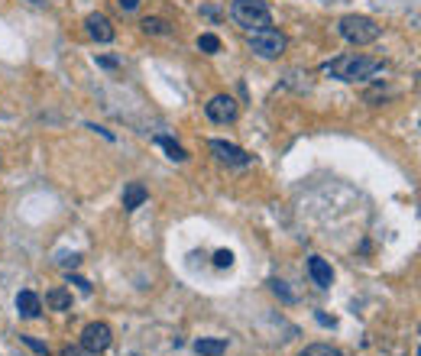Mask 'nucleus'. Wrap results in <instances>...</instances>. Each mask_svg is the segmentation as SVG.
I'll return each instance as SVG.
<instances>
[{"mask_svg":"<svg viewBox=\"0 0 421 356\" xmlns=\"http://www.w3.org/2000/svg\"><path fill=\"white\" fill-rule=\"evenodd\" d=\"M324 72L331 78H337V81H366L376 72H383V62L370 56H337L324 65Z\"/></svg>","mask_w":421,"mask_h":356,"instance_id":"1","label":"nucleus"},{"mask_svg":"<svg viewBox=\"0 0 421 356\" xmlns=\"http://www.w3.org/2000/svg\"><path fill=\"white\" fill-rule=\"evenodd\" d=\"M337 33H340L347 42H354V46H370V42H376V39L383 36V26H379L373 17L347 13V17H340V23H337Z\"/></svg>","mask_w":421,"mask_h":356,"instance_id":"2","label":"nucleus"},{"mask_svg":"<svg viewBox=\"0 0 421 356\" xmlns=\"http://www.w3.org/2000/svg\"><path fill=\"white\" fill-rule=\"evenodd\" d=\"M230 17H234V23L244 26L246 33L272 26V10L266 0H234V3H230Z\"/></svg>","mask_w":421,"mask_h":356,"instance_id":"3","label":"nucleus"},{"mask_svg":"<svg viewBox=\"0 0 421 356\" xmlns=\"http://www.w3.org/2000/svg\"><path fill=\"white\" fill-rule=\"evenodd\" d=\"M285 46H289V39L282 36L279 29H253L250 33V49L256 52L260 58H279L282 52H285Z\"/></svg>","mask_w":421,"mask_h":356,"instance_id":"4","label":"nucleus"},{"mask_svg":"<svg viewBox=\"0 0 421 356\" xmlns=\"http://www.w3.org/2000/svg\"><path fill=\"white\" fill-rule=\"evenodd\" d=\"M113 343V330L104 321H94L81 330V350L84 353H104Z\"/></svg>","mask_w":421,"mask_h":356,"instance_id":"5","label":"nucleus"},{"mask_svg":"<svg viewBox=\"0 0 421 356\" xmlns=\"http://www.w3.org/2000/svg\"><path fill=\"white\" fill-rule=\"evenodd\" d=\"M211 152H214L217 162H224V165H237V169H246V165H253L250 152H244L240 146H234V143L211 140Z\"/></svg>","mask_w":421,"mask_h":356,"instance_id":"6","label":"nucleus"},{"mask_svg":"<svg viewBox=\"0 0 421 356\" xmlns=\"http://www.w3.org/2000/svg\"><path fill=\"white\" fill-rule=\"evenodd\" d=\"M205 113H207V120H214V123H230L237 120V101L230 94H214L205 104Z\"/></svg>","mask_w":421,"mask_h":356,"instance_id":"7","label":"nucleus"},{"mask_svg":"<svg viewBox=\"0 0 421 356\" xmlns=\"http://www.w3.org/2000/svg\"><path fill=\"white\" fill-rule=\"evenodd\" d=\"M84 26H88V36L97 39V42H113V26H111V19L104 17V13H91V17L84 19Z\"/></svg>","mask_w":421,"mask_h":356,"instance_id":"8","label":"nucleus"},{"mask_svg":"<svg viewBox=\"0 0 421 356\" xmlns=\"http://www.w3.org/2000/svg\"><path fill=\"white\" fill-rule=\"evenodd\" d=\"M308 275L315 279L318 289H331V285H334V269H331L321 256H311V259H308Z\"/></svg>","mask_w":421,"mask_h":356,"instance_id":"9","label":"nucleus"},{"mask_svg":"<svg viewBox=\"0 0 421 356\" xmlns=\"http://www.w3.org/2000/svg\"><path fill=\"white\" fill-rule=\"evenodd\" d=\"M17 311H19V318L36 321L39 311H42V298H39L36 291H19L17 295Z\"/></svg>","mask_w":421,"mask_h":356,"instance_id":"10","label":"nucleus"},{"mask_svg":"<svg viewBox=\"0 0 421 356\" xmlns=\"http://www.w3.org/2000/svg\"><path fill=\"white\" fill-rule=\"evenodd\" d=\"M146 188L140 185V181H130V185L123 188V211H136V207H143V201H146Z\"/></svg>","mask_w":421,"mask_h":356,"instance_id":"11","label":"nucleus"},{"mask_svg":"<svg viewBox=\"0 0 421 356\" xmlns=\"http://www.w3.org/2000/svg\"><path fill=\"white\" fill-rule=\"evenodd\" d=\"M224 350H227V340H214V337L195 340V353H201V356H221Z\"/></svg>","mask_w":421,"mask_h":356,"instance_id":"12","label":"nucleus"},{"mask_svg":"<svg viewBox=\"0 0 421 356\" xmlns=\"http://www.w3.org/2000/svg\"><path fill=\"white\" fill-rule=\"evenodd\" d=\"M152 143H156V146H162V149L168 152V159H172V162H185V159H188V152L182 149V146H178L172 136H156Z\"/></svg>","mask_w":421,"mask_h":356,"instance_id":"13","label":"nucleus"},{"mask_svg":"<svg viewBox=\"0 0 421 356\" xmlns=\"http://www.w3.org/2000/svg\"><path fill=\"white\" fill-rule=\"evenodd\" d=\"M46 305H49V308H56V311H68V308H72V291L52 289V291L46 295Z\"/></svg>","mask_w":421,"mask_h":356,"instance_id":"14","label":"nucleus"},{"mask_svg":"<svg viewBox=\"0 0 421 356\" xmlns=\"http://www.w3.org/2000/svg\"><path fill=\"white\" fill-rule=\"evenodd\" d=\"M140 26H143V33H146V36H168V33H172V29H168V23L162 17H146Z\"/></svg>","mask_w":421,"mask_h":356,"instance_id":"15","label":"nucleus"},{"mask_svg":"<svg viewBox=\"0 0 421 356\" xmlns=\"http://www.w3.org/2000/svg\"><path fill=\"white\" fill-rule=\"evenodd\" d=\"M299 356H344L337 347H331V343H311V347H305Z\"/></svg>","mask_w":421,"mask_h":356,"instance_id":"16","label":"nucleus"},{"mask_svg":"<svg viewBox=\"0 0 421 356\" xmlns=\"http://www.w3.org/2000/svg\"><path fill=\"white\" fill-rule=\"evenodd\" d=\"M198 49L207 52V56H214V52H221V39H217L214 33H201V36H198Z\"/></svg>","mask_w":421,"mask_h":356,"instance_id":"17","label":"nucleus"},{"mask_svg":"<svg viewBox=\"0 0 421 356\" xmlns=\"http://www.w3.org/2000/svg\"><path fill=\"white\" fill-rule=\"evenodd\" d=\"M214 266H217V269H230V266H234V253H230V250H217Z\"/></svg>","mask_w":421,"mask_h":356,"instance_id":"18","label":"nucleus"},{"mask_svg":"<svg viewBox=\"0 0 421 356\" xmlns=\"http://www.w3.org/2000/svg\"><path fill=\"white\" fill-rule=\"evenodd\" d=\"M23 343H26L33 353H39V356H49V347L42 343V340H36V337H29V334H23Z\"/></svg>","mask_w":421,"mask_h":356,"instance_id":"19","label":"nucleus"},{"mask_svg":"<svg viewBox=\"0 0 421 356\" xmlns=\"http://www.w3.org/2000/svg\"><path fill=\"white\" fill-rule=\"evenodd\" d=\"M269 285H272V291H276V295H279V298H282V301H289V305H292V301H295V295H292V291H289V289H285V282H279V279H272V282H269Z\"/></svg>","mask_w":421,"mask_h":356,"instance_id":"20","label":"nucleus"},{"mask_svg":"<svg viewBox=\"0 0 421 356\" xmlns=\"http://www.w3.org/2000/svg\"><path fill=\"white\" fill-rule=\"evenodd\" d=\"M78 263H81V256L78 253H62L58 256V266H62V269H78Z\"/></svg>","mask_w":421,"mask_h":356,"instance_id":"21","label":"nucleus"},{"mask_svg":"<svg viewBox=\"0 0 421 356\" xmlns=\"http://www.w3.org/2000/svg\"><path fill=\"white\" fill-rule=\"evenodd\" d=\"M68 282H72V285H78V291H81V295H91V282H88V279H81V275H72V272H68Z\"/></svg>","mask_w":421,"mask_h":356,"instance_id":"22","label":"nucleus"},{"mask_svg":"<svg viewBox=\"0 0 421 356\" xmlns=\"http://www.w3.org/2000/svg\"><path fill=\"white\" fill-rule=\"evenodd\" d=\"M97 65H101V68H120V58H113V56H101V58H97Z\"/></svg>","mask_w":421,"mask_h":356,"instance_id":"23","label":"nucleus"},{"mask_svg":"<svg viewBox=\"0 0 421 356\" xmlns=\"http://www.w3.org/2000/svg\"><path fill=\"white\" fill-rule=\"evenodd\" d=\"M120 3V10H127V13H133V10L140 7V0H117Z\"/></svg>","mask_w":421,"mask_h":356,"instance_id":"24","label":"nucleus"},{"mask_svg":"<svg viewBox=\"0 0 421 356\" xmlns=\"http://www.w3.org/2000/svg\"><path fill=\"white\" fill-rule=\"evenodd\" d=\"M318 321L324 324V327H334V318H328V314H318Z\"/></svg>","mask_w":421,"mask_h":356,"instance_id":"25","label":"nucleus"},{"mask_svg":"<svg viewBox=\"0 0 421 356\" xmlns=\"http://www.w3.org/2000/svg\"><path fill=\"white\" fill-rule=\"evenodd\" d=\"M29 3H36V7H39V3H46V0H29Z\"/></svg>","mask_w":421,"mask_h":356,"instance_id":"26","label":"nucleus"}]
</instances>
